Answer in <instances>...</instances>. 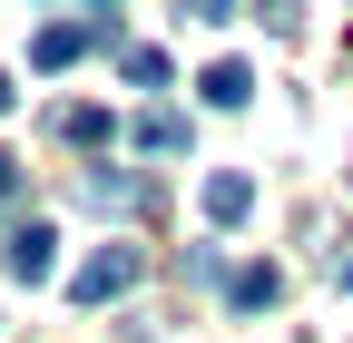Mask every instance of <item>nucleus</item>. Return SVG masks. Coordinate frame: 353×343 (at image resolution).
I'll return each mask as SVG.
<instances>
[{
	"mask_svg": "<svg viewBox=\"0 0 353 343\" xmlns=\"http://www.w3.org/2000/svg\"><path fill=\"white\" fill-rule=\"evenodd\" d=\"M0 275H10V284H50V275H59V226H50V216H10V236H0Z\"/></svg>",
	"mask_w": 353,
	"mask_h": 343,
	"instance_id": "f257e3e1",
	"label": "nucleus"
},
{
	"mask_svg": "<svg viewBox=\"0 0 353 343\" xmlns=\"http://www.w3.org/2000/svg\"><path fill=\"white\" fill-rule=\"evenodd\" d=\"M148 265H138V245H99V255H88V265L69 275V294H79V304H118V294L128 284H138Z\"/></svg>",
	"mask_w": 353,
	"mask_h": 343,
	"instance_id": "f03ea898",
	"label": "nucleus"
},
{
	"mask_svg": "<svg viewBox=\"0 0 353 343\" xmlns=\"http://www.w3.org/2000/svg\"><path fill=\"white\" fill-rule=\"evenodd\" d=\"M79 206H99V216H138V206H148V177H128V167H88V177H79Z\"/></svg>",
	"mask_w": 353,
	"mask_h": 343,
	"instance_id": "7ed1b4c3",
	"label": "nucleus"
},
{
	"mask_svg": "<svg viewBox=\"0 0 353 343\" xmlns=\"http://www.w3.org/2000/svg\"><path fill=\"white\" fill-rule=\"evenodd\" d=\"M245 206H255V177H245V167H216V177H206V216H216V226H236Z\"/></svg>",
	"mask_w": 353,
	"mask_h": 343,
	"instance_id": "20e7f679",
	"label": "nucleus"
},
{
	"mask_svg": "<svg viewBox=\"0 0 353 343\" xmlns=\"http://www.w3.org/2000/svg\"><path fill=\"white\" fill-rule=\"evenodd\" d=\"M196 89H206V108H245V98H255V59H216Z\"/></svg>",
	"mask_w": 353,
	"mask_h": 343,
	"instance_id": "39448f33",
	"label": "nucleus"
},
{
	"mask_svg": "<svg viewBox=\"0 0 353 343\" xmlns=\"http://www.w3.org/2000/svg\"><path fill=\"white\" fill-rule=\"evenodd\" d=\"M275 294H285V275H275V265H236V275H226V304H236V314H265Z\"/></svg>",
	"mask_w": 353,
	"mask_h": 343,
	"instance_id": "423d86ee",
	"label": "nucleus"
},
{
	"mask_svg": "<svg viewBox=\"0 0 353 343\" xmlns=\"http://www.w3.org/2000/svg\"><path fill=\"white\" fill-rule=\"evenodd\" d=\"M88 39H99V30H79V20H50V30L30 39V59H39V69H69V59L88 50Z\"/></svg>",
	"mask_w": 353,
	"mask_h": 343,
	"instance_id": "0eeeda50",
	"label": "nucleus"
},
{
	"mask_svg": "<svg viewBox=\"0 0 353 343\" xmlns=\"http://www.w3.org/2000/svg\"><path fill=\"white\" fill-rule=\"evenodd\" d=\"M50 127H59L69 147H108V108H88V98H79V108H59Z\"/></svg>",
	"mask_w": 353,
	"mask_h": 343,
	"instance_id": "6e6552de",
	"label": "nucleus"
},
{
	"mask_svg": "<svg viewBox=\"0 0 353 343\" xmlns=\"http://www.w3.org/2000/svg\"><path fill=\"white\" fill-rule=\"evenodd\" d=\"M138 147L148 157H176V147H187V118H176V108H148L138 118Z\"/></svg>",
	"mask_w": 353,
	"mask_h": 343,
	"instance_id": "1a4fd4ad",
	"label": "nucleus"
},
{
	"mask_svg": "<svg viewBox=\"0 0 353 343\" xmlns=\"http://www.w3.org/2000/svg\"><path fill=\"white\" fill-rule=\"evenodd\" d=\"M128 79L138 89H167V50H128Z\"/></svg>",
	"mask_w": 353,
	"mask_h": 343,
	"instance_id": "9d476101",
	"label": "nucleus"
},
{
	"mask_svg": "<svg viewBox=\"0 0 353 343\" xmlns=\"http://www.w3.org/2000/svg\"><path fill=\"white\" fill-rule=\"evenodd\" d=\"M255 20H265V30H275V39H294V30H304V10H294V0H265V10H255Z\"/></svg>",
	"mask_w": 353,
	"mask_h": 343,
	"instance_id": "9b49d317",
	"label": "nucleus"
},
{
	"mask_svg": "<svg viewBox=\"0 0 353 343\" xmlns=\"http://www.w3.org/2000/svg\"><path fill=\"white\" fill-rule=\"evenodd\" d=\"M187 20H236V0H176Z\"/></svg>",
	"mask_w": 353,
	"mask_h": 343,
	"instance_id": "f8f14e48",
	"label": "nucleus"
},
{
	"mask_svg": "<svg viewBox=\"0 0 353 343\" xmlns=\"http://www.w3.org/2000/svg\"><path fill=\"white\" fill-rule=\"evenodd\" d=\"M10 196H20V157L0 147V206H10Z\"/></svg>",
	"mask_w": 353,
	"mask_h": 343,
	"instance_id": "ddd939ff",
	"label": "nucleus"
},
{
	"mask_svg": "<svg viewBox=\"0 0 353 343\" xmlns=\"http://www.w3.org/2000/svg\"><path fill=\"white\" fill-rule=\"evenodd\" d=\"M0 118H10V79H0Z\"/></svg>",
	"mask_w": 353,
	"mask_h": 343,
	"instance_id": "4468645a",
	"label": "nucleus"
},
{
	"mask_svg": "<svg viewBox=\"0 0 353 343\" xmlns=\"http://www.w3.org/2000/svg\"><path fill=\"white\" fill-rule=\"evenodd\" d=\"M99 20H108V0H99Z\"/></svg>",
	"mask_w": 353,
	"mask_h": 343,
	"instance_id": "2eb2a0df",
	"label": "nucleus"
},
{
	"mask_svg": "<svg viewBox=\"0 0 353 343\" xmlns=\"http://www.w3.org/2000/svg\"><path fill=\"white\" fill-rule=\"evenodd\" d=\"M343 284H353V275H343Z\"/></svg>",
	"mask_w": 353,
	"mask_h": 343,
	"instance_id": "dca6fc26",
	"label": "nucleus"
}]
</instances>
